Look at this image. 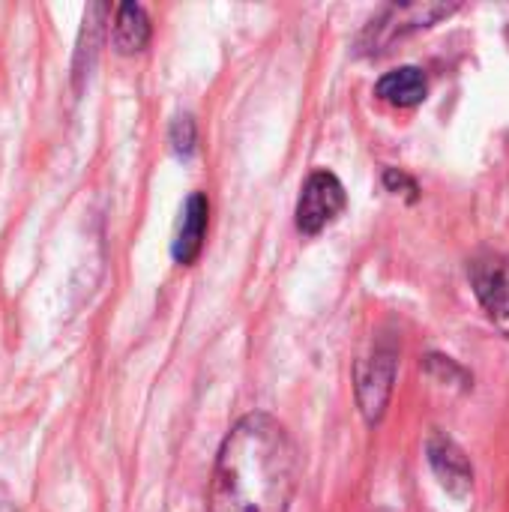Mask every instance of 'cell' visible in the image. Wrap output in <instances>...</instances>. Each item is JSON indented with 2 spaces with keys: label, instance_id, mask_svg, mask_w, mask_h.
Segmentation results:
<instances>
[{
  "label": "cell",
  "instance_id": "6da1fadb",
  "mask_svg": "<svg viewBox=\"0 0 509 512\" xmlns=\"http://www.w3.org/2000/svg\"><path fill=\"white\" fill-rule=\"evenodd\" d=\"M297 447L270 414H246L222 441L213 486V512H288L297 489Z\"/></svg>",
  "mask_w": 509,
  "mask_h": 512
},
{
  "label": "cell",
  "instance_id": "7a4b0ae2",
  "mask_svg": "<svg viewBox=\"0 0 509 512\" xmlns=\"http://www.w3.org/2000/svg\"><path fill=\"white\" fill-rule=\"evenodd\" d=\"M459 6L456 3H402V6H387L378 18H372V24L366 27V33L360 36V51L366 54H378L387 51V45H393L396 39L432 27L441 18H450Z\"/></svg>",
  "mask_w": 509,
  "mask_h": 512
},
{
  "label": "cell",
  "instance_id": "3957f363",
  "mask_svg": "<svg viewBox=\"0 0 509 512\" xmlns=\"http://www.w3.org/2000/svg\"><path fill=\"white\" fill-rule=\"evenodd\" d=\"M345 186L339 183L336 174L330 171H315L309 174L300 201H297V228L303 234H318L324 231L342 210H345Z\"/></svg>",
  "mask_w": 509,
  "mask_h": 512
},
{
  "label": "cell",
  "instance_id": "277c9868",
  "mask_svg": "<svg viewBox=\"0 0 509 512\" xmlns=\"http://www.w3.org/2000/svg\"><path fill=\"white\" fill-rule=\"evenodd\" d=\"M396 381V351L381 345L366 360L357 363V402L366 423H378L387 411L390 393Z\"/></svg>",
  "mask_w": 509,
  "mask_h": 512
},
{
  "label": "cell",
  "instance_id": "5b68a950",
  "mask_svg": "<svg viewBox=\"0 0 509 512\" xmlns=\"http://www.w3.org/2000/svg\"><path fill=\"white\" fill-rule=\"evenodd\" d=\"M471 285L489 315L509 318V261L501 255H480L471 261Z\"/></svg>",
  "mask_w": 509,
  "mask_h": 512
},
{
  "label": "cell",
  "instance_id": "8992f818",
  "mask_svg": "<svg viewBox=\"0 0 509 512\" xmlns=\"http://www.w3.org/2000/svg\"><path fill=\"white\" fill-rule=\"evenodd\" d=\"M426 453H429V465L438 474L441 486L450 495L465 498L471 492V486H474V468H471L468 456L459 450V444L450 441L447 435H432Z\"/></svg>",
  "mask_w": 509,
  "mask_h": 512
},
{
  "label": "cell",
  "instance_id": "52a82bcc",
  "mask_svg": "<svg viewBox=\"0 0 509 512\" xmlns=\"http://www.w3.org/2000/svg\"><path fill=\"white\" fill-rule=\"evenodd\" d=\"M207 216H210L207 195L192 192L189 201L180 210V225H177V234H174V243H171V255H174L177 264L186 267L201 255L204 234H207Z\"/></svg>",
  "mask_w": 509,
  "mask_h": 512
},
{
  "label": "cell",
  "instance_id": "ba28073f",
  "mask_svg": "<svg viewBox=\"0 0 509 512\" xmlns=\"http://www.w3.org/2000/svg\"><path fill=\"white\" fill-rule=\"evenodd\" d=\"M150 42V15L141 3H120L114 9L111 24V45L120 54H135Z\"/></svg>",
  "mask_w": 509,
  "mask_h": 512
},
{
  "label": "cell",
  "instance_id": "9c48e42d",
  "mask_svg": "<svg viewBox=\"0 0 509 512\" xmlns=\"http://www.w3.org/2000/svg\"><path fill=\"white\" fill-rule=\"evenodd\" d=\"M375 93H378L384 102L396 105V108H414V105H420V102L426 99L429 84H426L423 69H417V66H402V69L387 72V75L378 81Z\"/></svg>",
  "mask_w": 509,
  "mask_h": 512
},
{
  "label": "cell",
  "instance_id": "30bf717a",
  "mask_svg": "<svg viewBox=\"0 0 509 512\" xmlns=\"http://www.w3.org/2000/svg\"><path fill=\"white\" fill-rule=\"evenodd\" d=\"M105 15L108 6L105 3H93L84 12V27H81V39H78V51H75V78L81 81L84 75H90L99 45H102V30H105Z\"/></svg>",
  "mask_w": 509,
  "mask_h": 512
},
{
  "label": "cell",
  "instance_id": "8fae6325",
  "mask_svg": "<svg viewBox=\"0 0 509 512\" xmlns=\"http://www.w3.org/2000/svg\"><path fill=\"white\" fill-rule=\"evenodd\" d=\"M168 141L174 147V153L180 156H189L195 150V141H198V129H195V120L189 114H180L171 120V129H168Z\"/></svg>",
  "mask_w": 509,
  "mask_h": 512
},
{
  "label": "cell",
  "instance_id": "7c38bea8",
  "mask_svg": "<svg viewBox=\"0 0 509 512\" xmlns=\"http://www.w3.org/2000/svg\"><path fill=\"white\" fill-rule=\"evenodd\" d=\"M384 180H387V186H390L393 192H399V189H408L411 195L417 192V183H414L411 177H405L402 171H396V168H390V171L384 174Z\"/></svg>",
  "mask_w": 509,
  "mask_h": 512
},
{
  "label": "cell",
  "instance_id": "4fadbf2b",
  "mask_svg": "<svg viewBox=\"0 0 509 512\" xmlns=\"http://www.w3.org/2000/svg\"><path fill=\"white\" fill-rule=\"evenodd\" d=\"M0 512H15V501L9 498V492L0 486Z\"/></svg>",
  "mask_w": 509,
  "mask_h": 512
}]
</instances>
